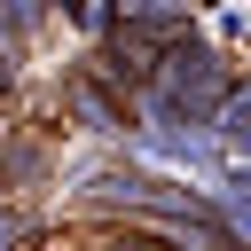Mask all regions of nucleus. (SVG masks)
<instances>
[{
  "instance_id": "f257e3e1",
  "label": "nucleus",
  "mask_w": 251,
  "mask_h": 251,
  "mask_svg": "<svg viewBox=\"0 0 251 251\" xmlns=\"http://www.w3.org/2000/svg\"><path fill=\"white\" fill-rule=\"evenodd\" d=\"M55 118L63 126H78L86 141H102V149H126V133H133V102L126 94H110L94 71H86V55H71L63 63V78H55Z\"/></svg>"
},
{
  "instance_id": "f03ea898",
  "label": "nucleus",
  "mask_w": 251,
  "mask_h": 251,
  "mask_svg": "<svg viewBox=\"0 0 251 251\" xmlns=\"http://www.w3.org/2000/svg\"><path fill=\"white\" fill-rule=\"evenodd\" d=\"M55 24V8L47 0H0V47H16V55H31V39Z\"/></svg>"
},
{
  "instance_id": "7ed1b4c3",
  "label": "nucleus",
  "mask_w": 251,
  "mask_h": 251,
  "mask_svg": "<svg viewBox=\"0 0 251 251\" xmlns=\"http://www.w3.org/2000/svg\"><path fill=\"white\" fill-rule=\"evenodd\" d=\"M39 243V204H0V251H31Z\"/></svg>"
},
{
  "instance_id": "20e7f679",
  "label": "nucleus",
  "mask_w": 251,
  "mask_h": 251,
  "mask_svg": "<svg viewBox=\"0 0 251 251\" xmlns=\"http://www.w3.org/2000/svg\"><path fill=\"white\" fill-rule=\"evenodd\" d=\"M24 71H31V55L0 47V110H16V102H24Z\"/></svg>"
}]
</instances>
